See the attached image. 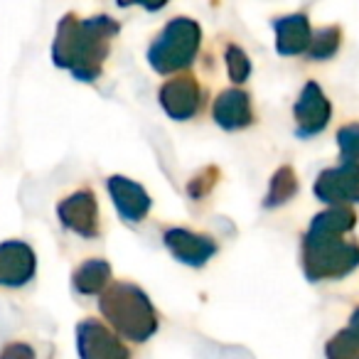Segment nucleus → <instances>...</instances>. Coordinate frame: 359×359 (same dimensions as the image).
<instances>
[{
  "label": "nucleus",
  "instance_id": "7ed1b4c3",
  "mask_svg": "<svg viewBox=\"0 0 359 359\" xmlns=\"http://www.w3.org/2000/svg\"><path fill=\"white\" fill-rule=\"evenodd\" d=\"M121 6H128V3H140V6H145L148 11H158L160 6H165L168 0H118Z\"/></svg>",
  "mask_w": 359,
  "mask_h": 359
},
{
  "label": "nucleus",
  "instance_id": "f03ea898",
  "mask_svg": "<svg viewBox=\"0 0 359 359\" xmlns=\"http://www.w3.org/2000/svg\"><path fill=\"white\" fill-rule=\"evenodd\" d=\"M280 35V52H298L308 42V20L305 15H290L276 22Z\"/></svg>",
  "mask_w": 359,
  "mask_h": 359
},
{
  "label": "nucleus",
  "instance_id": "f257e3e1",
  "mask_svg": "<svg viewBox=\"0 0 359 359\" xmlns=\"http://www.w3.org/2000/svg\"><path fill=\"white\" fill-rule=\"evenodd\" d=\"M197 37H200V30L187 18H177L170 22L168 30L160 35L153 47V62L158 65V69H170L175 65L190 62L197 47Z\"/></svg>",
  "mask_w": 359,
  "mask_h": 359
}]
</instances>
